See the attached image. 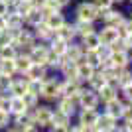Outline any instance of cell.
I'll list each match as a JSON object with an SVG mask.
<instances>
[{
	"label": "cell",
	"instance_id": "obj_1",
	"mask_svg": "<svg viewBox=\"0 0 132 132\" xmlns=\"http://www.w3.org/2000/svg\"><path fill=\"white\" fill-rule=\"evenodd\" d=\"M36 44H38V39L30 28H22L18 32H12V45L18 51H30Z\"/></svg>",
	"mask_w": 132,
	"mask_h": 132
},
{
	"label": "cell",
	"instance_id": "obj_2",
	"mask_svg": "<svg viewBox=\"0 0 132 132\" xmlns=\"http://www.w3.org/2000/svg\"><path fill=\"white\" fill-rule=\"evenodd\" d=\"M75 20L77 22H89V24H95L97 20H101V12L99 8L91 2V0H83L79 2V6L75 8Z\"/></svg>",
	"mask_w": 132,
	"mask_h": 132
},
{
	"label": "cell",
	"instance_id": "obj_3",
	"mask_svg": "<svg viewBox=\"0 0 132 132\" xmlns=\"http://www.w3.org/2000/svg\"><path fill=\"white\" fill-rule=\"evenodd\" d=\"M51 116H53V106L50 105H38L36 109L32 110V118L34 124L39 128V130L47 132L51 126Z\"/></svg>",
	"mask_w": 132,
	"mask_h": 132
},
{
	"label": "cell",
	"instance_id": "obj_4",
	"mask_svg": "<svg viewBox=\"0 0 132 132\" xmlns=\"http://www.w3.org/2000/svg\"><path fill=\"white\" fill-rule=\"evenodd\" d=\"M61 79L57 77H47L42 83V91H39V99L47 101V103H55L61 97Z\"/></svg>",
	"mask_w": 132,
	"mask_h": 132
},
{
	"label": "cell",
	"instance_id": "obj_5",
	"mask_svg": "<svg viewBox=\"0 0 132 132\" xmlns=\"http://www.w3.org/2000/svg\"><path fill=\"white\" fill-rule=\"evenodd\" d=\"M75 101H77V109H95V110H99V106H101V101H99V97H97V93L91 91V89H87V87L81 89V93L75 97Z\"/></svg>",
	"mask_w": 132,
	"mask_h": 132
},
{
	"label": "cell",
	"instance_id": "obj_6",
	"mask_svg": "<svg viewBox=\"0 0 132 132\" xmlns=\"http://www.w3.org/2000/svg\"><path fill=\"white\" fill-rule=\"evenodd\" d=\"M101 20H103V26L118 30V28L124 26V22H126V14L120 12V10H116V8H110V10L101 12Z\"/></svg>",
	"mask_w": 132,
	"mask_h": 132
},
{
	"label": "cell",
	"instance_id": "obj_7",
	"mask_svg": "<svg viewBox=\"0 0 132 132\" xmlns=\"http://www.w3.org/2000/svg\"><path fill=\"white\" fill-rule=\"evenodd\" d=\"M99 112L101 110H95V109H79L77 110V124L85 128H95L97 126V118H99Z\"/></svg>",
	"mask_w": 132,
	"mask_h": 132
},
{
	"label": "cell",
	"instance_id": "obj_8",
	"mask_svg": "<svg viewBox=\"0 0 132 132\" xmlns=\"http://www.w3.org/2000/svg\"><path fill=\"white\" fill-rule=\"evenodd\" d=\"M26 53L30 55L32 63L45 65V61H47V55H50V47H47V44H42V42H38V44L34 45L30 51H26Z\"/></svg>",
	"mask_w": 132,
	"mask_h": 132
},
{
	"label": "cell",
	"instance_id": "obj_9",
	"mask_svg": "<svg viewBox=\"0 0 132 132\" xmlns=\"http://www.w3.org/2000/svg\"><path fill=\"white\" fill-rule=\"evenodd\" d=\"M61 97H69V99H75L79 93H81V89L85 87L81 81H77V79H61Z\"/></svg>",
	"mask_w": 132,
	"mask_h": 132
},
{
	"label": "cell",
	"instance_id": "obj_10",
	"mask_svg": "<svg viewBox=\"0 0 132 132\" xmlns=\"http://www.w3.org/2000/svg\"><path fill=\"white\" fill-rule=\"evenodd\" d=\"M55 110H59V112H63V114L67 116H75L77 114V101L75 99H69V97H59V99L55 101Z\"/></svg>",
	"mask_w": 132,
	"mask_h": 132
},
{
	"label": "cell",
	"instance_id": "obj_11",
	"mask_svg": "<svg viewBox=\"0 0 132 132\" xmlns=\"http://www.w3.org/2000/svg\"><path fill=\"white\" fill-rule=\"evenodd\" d=\"M34 32V36H36V39L38 42H42V44H50L51 39L55 38V32L53 30H50V28L45 26V22H39V24H36L34 28H30Z\"/></svg>",
	"mask_w": 132,
	"mask_h": 132
},
{
	"label": "cell",
	"instance_id": "obj_12",
	"mask_svg": "<svg viewBox=\"0 0 132 132\" xmlns=\"http://www.w3.org/2000/svg\"><path fill=\"white\" fill-rule=\"evenodd\" d=\"M109 61L114 69H126L130 67V51H110Z\"/></svg>",
	"mask_w": 132,
	"mask_h": 132
},
{
	"label": "cell",
	"instance_id": "obj_13",
	"mask_svg": "<svg viewBox=\"0 0 132 132\" xmlns=\"http://www.w3.org/2000/svg\"><path fill=\"white\" fill-rule=\"evenodd\" d=\"M22 77H26L28 81H45L50 75H47V67H45V65L32 63V65H30V69L26 71V75H22Z\"/></svg>",
	"mask_w": 132,
	"mask_h": 132
},
{
	"label": "cell",
	"instance_id": "obj_14",
	"mask_svg": "<svg viewBox=\"0 0 132 132\" xmlns=\"http://www.w3.org/2000/svg\"><path fill=\"white\" fill-rule=\"evenodd\" d=\"M124 101L120 99V95L116 97V99H112L110 103H106V105H103L105 106V112L106 114H110L112 118H116V120H120V116H122V110H124Z\"/></svg>",
	"mask_w": 132,
	"mask_h": 132
},
{
	"label": "cell",
	"instance_id": "obj_15",
	"mask_svg": "<svg viewBox=\"0 0 132 132\" xmlns=\"http://www.w3.org/2000/svg\"><path fill=\"white\" fill-rule=\"evenodd\" d=\"M97 36L101 39V45H112L118 39V32L114 28H109V26H103L101 30H97Z\"/></svg>",
	"mask_w": 132,
	"mask_h": 132
},
{
	"label": "cell",
	"instance_id": "obj_16",
	"mask_svg": "<svg viewBox=\"0 0 132 132\" xmlns=\"http://www.w3.org/2000/svg\"><path fill=\"white\" fill-rule=\"evenodd\" d=\"M120 124V120H116V118H112L110 114H106L105 110L103 112H99V118H97V130H101V132H106V130H110V128H114V126H118Z\"/></svg>",
	"mask_w": 132,
	"mask_h": 132
},
{
	"label": "cell",
	"instance_id": "obj_17",
	"mask_svg": "<svg viewBox=\"0 0 132 132\" xmlns=\"http://www.w3.org/2000/svg\"><path fill=\"white\" fill-rule=\"evenodd\" d=\"M55 38L63 39L67 44H73L75 39H77V34H75V28H73V22H65L63 26L55 32Z\"/></svg>",
	"mask_w": 132,
	"mask_h": 132
},
{
	"label": "cell",
	"instance_id": "obj_18",
	"mask_svg": "<svg viewBox=\"0 0 132 132\" xmlns=\"http://www.w3.org/2000/svg\"><path fill=\"white\" fill-rule=\"evenodd\" d=\"M44 22H45V26L50 28V30L57 32V30H59V28L67 22V18H65V14H63V12H53V14H47V16L44 18Z\"/></svg>",
	"mask_w": 132,
	"mask_h": 132
},
{
	"label": "cell",
	"instance_id": "obj_19",
	"mask_svg": "<svg viewBox=\"0 0 132 132\" xmlns=\"http://www.w3.org/2000/svg\"><path fill=\"white\" fill-rule=\"evenodd\" d=\"M57 71L61 73V77L63 79H77V63H73V61H67L65 57L61 59V65H59V69ZM79 81V79H77Z\"/></svg>",
	"mask_w": 132,
	"mask_h": 132
},
{
	"label": "cell",
	"instance_id": "obj_20",
	"mask_svg": "<svg viewBox=\"0 0 132 132\" xmlns=\"http://www.w3.org/2000/svg\"><path fill=\"white\" fill-rule=\"evenodd\" d=\"M32 65V59H30V55L26 51H20L16 55V59H14V67H16V75H26V71L30 69Z\"/></svg>",
	"mask_w": 132,
	"mask_h": 132
},
{
	"label": "cell",
	"instance_id": "obj_21",
	"mask_svg": "<svg viewBox=\"0 0 132 132\" xmlns=\"http://www.w3.org/2000/svg\"><path fill=\"white\" fill-rule=\"evenodd\" d=\"M83 53H85V50L81 47V44H79V42H73V44L67 45L65 59L67 61H73V63H79V61L83 59Z\"/></svg>",
	"mask_w": 132,
	"mask_h": 132
},
{
	"label": "cell",
	"instance_id": "obj_22",
	"mask_svg": "<svg viewBox=\"0 0 132 132\" xmlns=\"http://www.w3.org/2000/svg\"><path fill=\"white\" fill-rule=\"evenodd\" d=\"M28 91V79L26 77H14L12 79V85H10V95L12 97H22L24 93Z\"/></svg>",
	"mask_w": 132,
	"mask_h": 132
},
{
	"label": "cell",
	"instance_id": "obj_23",
	"mask_svg": "<svg viewBox=\"0 0 132 132\" xmlns=\"http://www.w3.org/2000/svg\"><path fill=\"white\" fill-rule=\"evenodd\" d=\"M4 20H6V30H8V32H18V30L26 28L24 26V20L18 16V14H14V12H8L4 16Z\"/></svg>",
	"mask_w": 132,
	"mask_h": 132
},
{
	"label": "cell",
	"instance_id": "obj_24",
	"mask_svg": "<svg viewBox=\"0 0 132 132\" xmlns=\"http://www.w3.org/2000/svg\"><path fill=\"white\" fill-rule=\"evenodd\" d=\"M97 97H99L101 105H106V103H110L112 99H116V97H118V91H116V89H112V87H109V85L105 83V85L97 91Z\"/></svg>",
	"mask_w": 132,
	"mask_h": 132
},
{
	"label": "cell",
	"instance_id": "obj_25",
	"mask_svg": "<svg viewBox=\"0 0 132 132\" xmlns=\"http://www.w3.org/2000/svg\"><path fill=\"white\" fill-rule=\"evenodd\" d=\"M95 73H97V69H95V67L87 65V63H83V61H79V63H77V79L83 83V85H85L89 79L93 77Z\"/></svg>",
	"mask_w": 132,
	"mask_h": 132
},
{
	"label": "cell",
	"instance_id": "obj_26",
	"mask_svg": "<svg viewBox=\"0 0 132 132\" xmlns=\"http://www.w3.org/2000/svg\"><path fill=\"white\" fill-rule=\"evenodd\" d=\"M73 28H75V34H77V38H85L89 34H95L97 32V28L95 24H89V22H77V20H73Z\"/></svg>",
	"mask_w": 132,
	"mask_h": 132
},
{
	"label": "cell",
	"instance_id": "obj_27",
	"mask_svg": "<svg viewBox=\"0 0 132 132\" xmlns=\"http://www.w3.org/2000/svg\"><path fill=\"white\" fill-rule=\"evenodd\" d=\"M79 44H81V47L85 51H95L101 45V39H99V36H97V32H95V34H89V36L81 38V39H79Z\"/></svg>",
	"mask_w": 132,
	"mask_h": 132
},
{
	"label": "cell",
	"instance_id": "obj_28",
	"mask_svg": "<svg viewBox=\"0 0 132 132\" xmlns=\"http://www.w3.org/2000/svg\"><path fill=\"white\" fill-rule=\"evenodd\" d=\"M32 124H34L32 110H26L22 114L12 116V126H16V128H26V126H32Z\"/></svg>",
	"mask_w": 132,
	"mask_h": 132
},
{
	"label": "cell",
	"instance_id": "obj_29",
	"mask_svg": "<svg viewBox=\"0 0 132 132\" xmlns=\"http://www.w3.org/2000/svg\"><path fill=\"white\" fill-rule=\"evenodd\" d=\"M67 42H63V39H59V38H53L47 44V47H50V51L51 53H55L57 57H65V51H67Z\"/></svg>",
	"mask_w": 132,
	"mask_h": 132
},
{
	"label": "cell",
	"instance_id": "obj_30",
	"mask_svg": "<svg viewBox=\"0 0 132 132\" xmlns=\"http://www.w3.org/2000/svg\"><path fill=\"white\" fill-rule=\"evenodd\" d=\"M8 103H10V116H16V114H22V112H26V106H24V101L22 97H12L8 99Z\"/></svg>",
	"mask_w": 132,
	"mask_h": 132
},
{
	"label": "cell",
	"instance_id": "obj_31",
	"mask_svg": "<svg viewBox=\"0 0 132 132\" xmlns=\"http://www.w3.org/2000/svg\"><path fill=\"white\" fill-rule=\"evenodd\" d=\"M39 22H44V14H42V10H36V8H32L30 14L24 18V26H26V28H34L36 24H39Z\"/></svg>",
	"mask_w": 132,
	"mask_h": 132
},
{
	"label": "cell",
	"instance_id": "obj_32",
	"mask_svg": "<svg viewBox=\"0 0 132 132\" xmlns=\"http://www.w3.org/2000/svg\"><path fill=\"white\" fill-rule=\"evenodd\" d=\"M71 116L63 114V112H59V110L53 109V116H51V126H71Z\"/></svg>",
	"mask_w": 132,
	"mask_h": 132
},
{
	"label": "cell",
	"instance_id": "obj_33",
	"mask_svg": "<svg viewBox=\"0 0 132 132\" xmlns=\"http://www.w3.org/2000/svg\"><path fill=\"white\" fill-rule=\"evenodd\" d=\"M18 53H20V51H18L12 44L10 45H2V47H0V61H14Z\"/></svg>",
	"mask_w": 132,
	"mask_h": 132
},
{
	"label": "cell",
	"instance_id": "obj_34",
	"mask_svg": "<svg viewBox=\"0 0 132 132\" xmlns=\"http://www.w3.org/2000/svg\"><path fill=\"white\" fill-rule=\"evenodd\" d=\"M103 85H105V77H103V75H101L99 71H97V73L93 75V77H91L87 83H85V87H87V89H91V91H95V93H97V91H99V89L103 87Z\"/></svg>",
	"mask_w": 132,
	"mask_h": 132
},
{
	"label": "cell",
	"instance_id": "obj_35",
	"mask_svg": "<svg viewBox=\"0 0 132 132\" xmlns=\"http://www.w3.org/2000/svg\"><path fill=\"white\" fill-rule=\"evenodd\" d=\"M83 63H87V65H91V67H99V63H101V59H99V55H97V51H85L83 53Z\"/></svg>",
	"mask_w": 132,
	"mask_h": 132
},
{
	"label": "cell",
	"instance_id": "obj_36",
	"mask_svg": "<svg viewBox=\"0 0 132 132\" xmlns=\"http://www.w3.org/2000/svg\"><path fill=\"white\" fill-rule=\"evenodd\" d=\"M128 83H132V69H130V67L118 71V87L122 89L124 85H128ZM120 89H118V91H120Z\"/></svg>",
	"mask_w": 132,
	"mask_h": 132
},
{
	"label": "cell",
	"instance_id": "obj_37",
	"mask_svg": "<svg viewBox=\"0 0 132 132\" xmlns=\"http://www.w3.org/2000/svg\"><path fill=\"white\" fill-rule=\"evenodd\" d=\"M22 101H24V106H26L28 110H34L36 106L39 105V97L30 95V93H24V95H22Z\"/></svg>",
	"mask_w": 132,
	"mask_h": 132
},
{
	"label": "cell",
	"instance_id": "obj_38",
	"mask_svg": "<svg viewBox=\"0 0 132 132\" xmlns=\"http://www.w3.org/2000/svg\"><path fill=\"white\" fill-rule=\"evenodd\" d=\"M14 79V77H12ZM10 77H2L0 75V97H10V85H12Z\"/></svg>",
	"mask_w": 132,
	"mask_h": 132
},
{
	"label": "cell",
	"instance_id": "obj_39",
	"mask_svg": "<svg viewBox=\"0 0 132 132\" xmlns=\"http://www.w3.org/2000/svg\"><path fill=\"white\" fill-rule=\"evenodd\" d=\"M118 95H120V99L124 101V103H130V105H132V83L124 85V87L118 91Z\"/></svg>",
	"mask_w": 132,
	"mask_h": 132
},
{
	"label": "cell",
	"instance_id": "obj_40",
	"mask_svg": "<svg viewBox=\"0 0 132 132\" xmlns=\"http://www.w3.org/2000/svg\"><path fill=\"white\" fill-rule=\"evenodd\" d=\"M42 83H44V81H28V91H26V93L39 97V91H42Z\"/></svg>",
	"mask_w": 132,
	"mask_h": 132
},
{
	"label": "cell",
	"instance_id": "obj_41",
	"mask_svg": "<svg viewBox=\"0 0 132 132\" xmlns=\"http://www.w3.org/2000/svg\"><path fill=\"white\" fill-rule=\"evenodd\" d=\"M97 8H99V12H105V10H110V8H114V4L110 2V0H91Z\"/></svg>",
	"mask_w": 132,
	"mask_h": 132
},
{
	"label": "cell",
	"instance_id": "obj_42",
	"mask_svg": "<svg viewBox=\"0 0 132 132\" xmlns=\"http://www.w3.org/2000/svg\"><path fill=\"white\" fill-rule=\"evenodd\" d=\"M95 51H97V55H99L101 61H106L110 57V47H109V45H99Z\"/></svg>",
	"mask_w": 132,
	"mask_h": 132
},
{
	"label": "cell",
	"instance_id": "obj_43",
	"mask_svg": "<svg viewBox=\"0 0 132 132\" xmlns=\"http://www.w3.org/2000/svg\"><path fill=\"white\" fill-rule=\"evenodd\" d=\"M8 126H12V116L8 112H0V130L4 132Z\"/></svg>",
	"mask_w": 132,
	"mask_h": 132
},
{
	"label": "cell",
	"instance_id": "obj_44",
	"mask_svg": "<svg viewBox=\"0 0 132 132\" xmlns=\"http://www.w3.org/2000/svg\"><path fill=\"white\" fill-rule=\"evenodd\" d=\"M120 122H132V105L126 103L124 105V110H122V116H120Z\"/></svg>",
	"mask_w": 132,
	"mask_h": 132
},
{
	"label": "cell",
	"instance_id": "obj_45",
	"mask_svg": "<svg viewBox=\"0 0 132 132\" xmlns=\"http://www.w3.org/2000/svg\"><path fill=\"white\" fill-rule=\"evenodd\" d=\"M10 44H12V32L2 30V32H0V47H2V45H10Z\"/></svg>",
	"mask_w": 132,
	"mask_h": 132
},
{
	"label": "cell",
	"instance_id": "obj_46",
	"mask_svg": "<svg viewBox=\"0 0 132 132\" xmlns=\"http://www.w3.org/2000/svg\"><path fill=\"white\" fill-rule=\"evenodd\" d=\"M110 47V51H128V47H126V44H124V39H116L112 45H109Z\"/></svg>",
	"mask_w": 132,
	"mask_h": 132
},
{
	"label": "cell",
	"instance_id": "obj_47",
	"mask_svg": "<svg viewBox=\"0 0 132 132\" xmlns=\"http://www.w3.org/2000/svg\"><path fill=\"white\" fill-rule=\"evenodd\" d=\"M10 97H0V112H8L10 114V103H8Z\"/></svg>",
	"mask_w": 132,
	"mask_h": 132
},
{
	"label": "cell",
	"instance_id": "obj_48",
	"mask_svg": "<svg viewBox=\"0 0 132 132\" xmlns=\"http://www.w3.org/2000/svg\"><path fill=\"white\" fill-rule=\"evenodd\" d=\"M89 130H93V128H85V126H81V124H71L69 126V132H89Z\"/></svg>",
	"mask_w": 132,
	"mask_h": 132
},
{
	"label": "cell",
	"instance_id": "obj_49",
	"mask_svg": "<svg viewBox=\"0 0 132 132\" xmlns=\"http://www.w3.org/2000/svg\"><path fill=\"white\" fill-rule=\"evenodd\" d=\"M45 4V0H30V6L32 8H36V10H42Z\"/></svg>",
	"mask_w": 132,
	"mask_h": 132
},
{
	"label": "cell",
	"instance_id": "obj_50",
	"mask_svg": "<svg viewBox=\"0 0 132 132\" xmlns=\"http://www.w3.org/2000/svg\"><path fill=\"white\" fill-rule=\"evenodd\" d=\"M47 132H69V126H50Z\"/></svg>",
	"mask_w": 132,
	"mask_h": 132
},
{
	"label": "cell",
	"instance_id": "obj_51",
	"mask_svg": "<svg viewBox=\"0 0 132 132\" xmlns=\"http://www.w3.org/2000/svg\"><path fill=\"white\" fill-rule=\"evenodd\" d=\"M8 12H10V10H8V6H6L4 2H2V0H0V18H4L6 14H8Z\"/></svg>",
	"mask_w": 132,
	"mask_h": 132
},
{
	"label": "cell",
	"instance_id": "obj_52",
	"mask_svg": "<svg viewBox=\"0 0 132 132\" xmlns=\"http://www.w3.org/2000/svg\"><path fill=\"white\" fill-rule=\"evenodd\" d=\"M124 44H126V47H128V51H132V32L128 34L126 38H124Z\"/></svg>",
	"mask_w": 132,
	"mask_h": 132
},
{
	"label": "cell",
	"instance_id": "obj_53",
	"mask_svg": "<svg viewBox=\"0 0 132 132\" xmlns=\"http://www.w3.org/2000/svg\"><path fill=\"white\" fill-rule=\"evenodd\" d=\"M55 2H57V6H59L61 10H63V8H67V6L71 4V0H55Z\"/></svg>",
	"mask_w": 132,
	"mask_h": 132
},
{
	"label": "cell",
	"instance_id": "obj_54",
	"mask_svg": "<svg viewBox=\"0 0 132 132\" xmlns=\"http://www.w3.org/2000/svg\"><path fill=\"white\" fill-rule=\"evenodd\" d=\"M122 132H132V122H122Z\"/></svg>",
	"mask_w": 132,
	"mask_h": 132
},
{
	"label": "cell",
	"instance_id": "obj_55",
	"mask_svg": "<svg viewBox=\"0 0 132 132\" xmlns=\"http://www.w3.org/2000/svg\"><path fill=\"white\" fill-rule=\"evenodd\" d=\"M106 132H122V122H120V124H118V126L110 128V130H106Z\"/></svg>",
	"mask_w": 132,
	"mask_h": 132
},
{
	"label": "cell",
	"instance_id": "obj_56",
	"mask_svg": "<svg viewBox=\"0 0 132 132\" xmlns=\"http://www.w3.org/2000/svg\"><path fill=\"white\" fill-rule=\"evenodd\" d=\"M2 30H6V20L4 18H0V32H2Z\"/></svg>",
	"mask_w": 132,
	"mask_h": 132
},
{
	"label": "cell",
	"instance_id": "obj_57",
	"mask_svg": "<svg viewBox=\"0 0 132 132\" xmlns=\"http://www.w3.org/2000/svg\"><path fill=\"white\" fill-rule=\"evenodd\" d=\"M4 132H20V130H18L16 126H8V128H6V130H4Z\"/></svg>",
	"mask_w": 132,
	"mask_h": 132
},
{
	"label": "cell",
	"instance_id": "obj_58",
	"mask_svg": "<svg viewBox=\"0 0 132 132\" xmlns=\"http://www.w3.org/2000/svg\"><path fill=\"white\" fill-rule=\"evenodd\" d=\"M110 2H112V4L116 6V4H122V2H126V0H110Z\"/></svg>",
	"mask_w": 132,
	"mask_h": 132
},
{
	"label": "cell",
	"instance_id": "obj_59",
	"mask_svg": "<svg viewBox=\"0 0 132 132\" xmlns=\"http://www.w3.org/2000/svg\"><path fill=\"white\" fill-rule=\"evenodd\" d=\"M89 132H101V130H97V128H93V130H89Z\"/></svg>",
	"mask_w": 132,
	"mask_h": 132
},
{
	"label": "cell",
	"instance_id": "obj_60",
	"mask_svg": "<svg viewBox=\"0 0 132 132\" xmlns=\"http://www.w3.org/2000/svg\"><path fill=\"white\" fill-rule=\"evenodd\" d=\"M130 65H132V51H130Z\"/></svg>",
	"mask_w": 132,
	"mask_h": 132
},
{
	"label": "cell",
	"instance_id": "obj_61",
	"mask_svg": "<svg viewBox=\"0 0 132 132\" xmlns=\"http://www.w3.org/2000/svg\"><path fill=\"white\" fill-rule=\"evenodd\" d=\"M128 20H130V22H132V14H130V18H128Z\"/></svg>",
	"mask_w": 132,
	"mask_h": 132
},
{
	"label": "cell",
	"instance_id": "obj_62",
	"mask_svg": "<svg viewBox=\"0 0 132 132\" xmlns=\"http://www.w3.org/2000/svg\"><path fill=\"white\" fill-rule=\"evenodd\" d=\"M128 2H130V4H132V0H128Z\"/></svg>",
	"mask_w": 132,
	"mask_h": 132
},
{
	"label": "cell",
	"instance_id": "obj_63",
	"mask_svg": "<svg viewBox=\"0 0 132 132\" xmlns=\"http://www.w3.org/2000/svg\"><path fill=\"white\" fill-rule=\"evenodd\" d=\"M26 2H30V0H26Z\"/></svg>",
	"mask_w": 132,
	"mask_h": 132
},
{
	"label": "cell",
	"instance_id": "obj_64",
	"mask_svg": "<svg viewBox=\"0 0 132 132\" xmlns=\"http://www.w3.org/2000/svg\"><path fill=\"white\" fill-rule=\"evenodd\" d=\"M39 132H44V130H39Z\"/></svg>",
	"mask_w": 132,
	"mask_h": 132
}]
</instances>
